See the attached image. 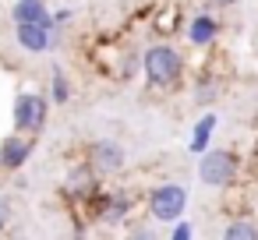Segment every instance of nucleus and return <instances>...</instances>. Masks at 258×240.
<instances>
[{"instance_id": "obj_1", "label": "nucleus", "mask_w": 258, "mask_h": 240, "mask_svg": "<svg viewBox=\"0 0 258 240\" xmlns=\"http://www.w3.org/2000/svg\"><path fill=\"white\" fill-rule=\"evenodd\" d=\"M184 74V60L170 43H152L145 50V78L156 89H173Z\"/></svg>"}, {"instance_id": "obj_2", "label": "nucleus", "mask_w": 258, "mask_h": 240, "mask_svg": "<svg viewBox=\"0 0 258 240\" xmlns=\"http://www.w3.org/2000/svg\"><path fill=\"white\" fill-rule=\"evenodd\" d=\"M237 170H240V163H237V155H233L230 148L202 152V163H198L202 184H209V187H230V184L237 180Z\"/></svg>"}, {"instance_id": "obj_3", "label": "nucleus", "mask_w": 258, "mask_h": 240, "mask_svg": "<svg viewBox=\"0 0 258 240\" xmlns=\"http://www.w3.org/2000/svg\"><path fill=\"white\" fill-rule=\"evenodd\" d=\"M187 208V191L180 184H159L149 191V215L156 222H177Z\"/></svg>"}, {"instance_id": "obj_4", "label": "nucleus", "mask_w": 258, "mask_h": 240, "mask_svg": "<svg viewBox=\"0 0 258 240\" xmlns=\"http://www.w3.org/2000/svg\"><path fill=\"white\" fill-rule=\"evenodd\" d=\"M46 110H50L46 96H36V92L18 96V99H15V127H18V131H29V134L43 131V124H46Z\"/></svg>"}, {"instance_id": "obj_5", "label": "nucleus", "mask_w": 258, "mask_h": 240, "mask_svg": "<svg viewBox=\"0 0 258 240\" xmlns=\"http://www.w3.org/2000/svg\"><path fill=\"white\" fill-rule=\"evenodd\" d=\"M85 163L99 173V177H117L124 170V148L117 141H92L85 152Z\"/></svg>"}, {"instance_id": "obj_6", "label": "nucleus", "mask_w": 258, "mask_h": 240, "mask_svg": "<svg viewBox=\"0 0 258 240\" xmlns=\"http://www.w3.org/2000/svg\"><path fill=\"white\" fill-rule=\"evenodd\" d=\"M29 152H32V141L22 138V134H11V138L0 141V166H4V170H18L29 159Z\"/></svg>"}, {"instance_id": "obj_7", "label": "nucleus", "mask_w": 258, "mask_h": 240, "mask_svg": "<svg viewBox=\"0 0 258 240\" xmlns=\"http://www.w3.org/2000/svg\"><path fill=\"white\" fill-rule=\"evenodd\" d=\"M96 180H99V173H96V170L85 163V166L71 170V177H68L64 191H68L71 198H92V194H96Z\"/></svg>"}, {"instance_id": "obj_8", "label": "nucleus", "mask_w": 258, "mask_h": 240, "mask_svg": "<svg viewBox=\"0 0 258 240\" xmlns=\"http://www.w3.org/2000/svg\"><path fill=\"white\" fill-rule=\"evenodd\" d=\"M15 36H18V43H22V50H29V53H43V50L50 46V36H46V25H36V22H18V29H15Z\"/></svg>"}, {"instance_id": "obj_9", "label": "nucleus", "mask_w": 258, "mask_h": 240, "mask_svg": "<svg viewBox=\"0 0 258 240\" xmlns=\"http://www.w3.org/2000/svg\"><path fill=\"white\" fill-rule=\"evenodd\" d=\"M216 36H219V22H216L212 15H198V18H191V25H187V39H191L195 46H212Z\"/></svg>"}, {"instance_id": "obj_10", "label": "nucleus", "mask_w": 258, "mask_h": 240, "mask_svg": "<svg viewBox=\"0 0 258 240\" xmlns=\"http://www.w3.org/2000/svg\"><path fill=\"white\" fill-rule=\"evenodd\" d=\"M11 18H15V22H36V25H46V29L53 25L43 0H18L15 11H11Z\"/></svg>"}, {"instance_id": "obj_11", "label": "nucleus", "mask_w": 258, "mask_h": 240, "mask_svg": "<svg viewBox=\"0 0 258 240\" xmlns=\"http://www.w3.org/2000/svg\"><path fill=\"white\" fill-rule=\"evenodd\" d=\"M127 212H131V198H127V194H106L99 219L113 226V222H124V219H127Z\"/></svg>"}, {"instance_id": "obj_12", "label": "nucleus", "mask_w": 258, "mask_h": 240, "mask_svg": "<svg viewBox=\"0 0 258 240\" xmlns=\"http://www.w3.org/2000/svg\"><path fill=\"white\" fill-rule=\"evenodd\" d=\"M212 131H216V113H205L198 124H195V138H191V152H205V145H209V138H212Z\"/></svg>"}, {"instance_id": "obj_13", "label": "nucleus", "mask_w": 258, "mask_h": 240, "mask_svg": "<svg viewBox=\"0 0 258 240\" xmlns=\"http://www.w3.org/2000/svg\"><path fill=\"white\" fill-rule=\"evenodd\" d=\"M223 236H226V240H254V236H258V226H254L251 219H233V222L223 229Z\"/></svg>"}, {"instance_id": "obj_14", "label": "nucleus", "mask_w": 258, "mask_h": 240, "mask_svg": "<svg viewBox=\"0 0 258 240\" xmlns=\"http://www.w3.org/2000/svg\"><path fill=\"white\" fill-rule=\"evenodd\" d=\"M68 78L60 74V71H53V103H68Z\"/></svg>"}, {"instance_id": "obj_15", "label": "nucleus", "mask_w": 258, "mask_h": 240, "mask_svg": "<svg viewBox=\"0 0 258 240\" xmlns=\"http://www.w3.org/2000/svg\"><path fill=\"white\" fill-rule=\"evenodd\" d=\"M219 96V85H212V82H202L198 85V103H212Z\"/></svg>"}, {"instance_id": "obj_16", "label": "nucleus", "mask_w": 258, "mask_h": 240, "mask_svg": "<svg viewBox=\"0 0 258 240\" xmlns=\"http://www.w3.org/2000/svg\"><path fill=\"white\" fill-rule=\"evenodd\" d=\"M8 219H11V201H8L4 194H0V226H4Z\"/></svg>"}, {"instance_id": "obj_17", "label": "nucleus", "mask_w": 258, "mask_h": 240, "mask_svg": "<svg viewBox=\"0 0 258 240\" xmlns=\"http://www.w3.org/2000/svg\"><path fill=\"white\" fill-rule=\"evenodd\" d=\"M187 236H191V226H187V222H180V226L173 229V240H187Z\"/></svg>"}, {"instance_id": "obj_18", "label": "nucleus", "mask_w": 258, "mask_h": 240, "mask_svg": "<svg viewBox=\"0 0 258 240\" xmlns=\"http://www.w3.org/2000/svg\"><path fill=\"white\" fill-rule=\"evenodd\" d=\"M212 4H219V8H230V4H233V0H212Z\"/></svg>"}]
</instances>
